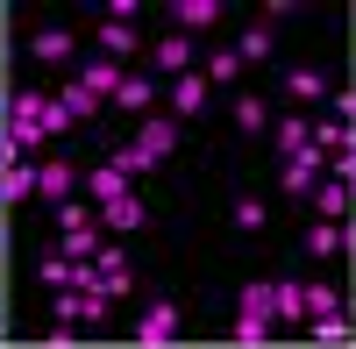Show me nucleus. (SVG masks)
<instances>
[{
  "instance_id": "obj_6",
  "label": "nucleus",
  "mask_w": 356,
  "mask_h": 349,
  "mask_svg": "<svg viewBox=\"0 0 356 349\" xmlns=\"http://www.w3.org/2000/svg\"><path fill=\"white\" fill-rule=\"evenodd\" d=\"M100 228H107V236H129V228H143V200H136V193L100 200Z\"/></svg>"
},
{
  "instance_id": "obj_10",
  "label": "nucleus",
  "mask_w": 356,
  "mask_h": 349,
  "mask_svg": "<svg viewBox=\"0 0 356 349\" xmlns=\"http://www.w3.org/2000/svg\"><path fill=\"white\" fill-rule=\"evenodd\" d=\"M150 93H157V79H150V72H122V86H114V107L143 114V107H150Z\"/></svg>"
},
{
  "instance_id": "obj_24",
  "label": "nucleus",
  "mask_w": 356,
  "mask_h": 349,
  "mask_svg": "<svg viewBox=\"0 0 356 349\" xmlns=\"http://www.w3.org/2000/svg\"><path fill=\"white\" fill-rule=\"evenodd\" d=\"M100 236H107L100 221H93V228H72V236H65V257H93V250H100Z\"/></svg>"
},
{
  "instance_id": "obj_7",
  "label": "nucleus",
  "mask_w": 356,
  "mask_h": 349,
  "mask_svg": "<svg viewBox=\"0 0 356 349\" xmlns=\"http://www.w3.org/2000/svg\"><path fill=\"white\" fill-rule=\"evenodd\" d=\"M171 22H178V36L214 29V22H221V0H171Z\"/></svg>"
},
{
  "instance_id": "obj_4",
  "label": "nucleus",
  "mask_w": 356,
  "mask_h": 349,
  "mask_svg": "<svg viewBox=\"0 0 356 349\" xmlns=\"http://www.w3.org/2000/svg\"><path fill=\"white\" fill-rule=\"evenodd\" d=\"M150 65H157L164 79H186V72H193V36H178V29H171V36L150 50Z\"/></svg>"
},
{
  "instance_id": "obj_32",
  "label": "nucleus",
  "mask_w": 356,
  "mask_h": 349,
  "mask_svg": "<svg viewBox=\"0 0 356 349\" xmlns=\"http://www.w3.org/2000/svg\"><path fill=\"white\" fill-rule=\"evenodd\" d=\"M114 164H122V171H129V179H136V171H150V157H143V150H136V143H129V150H114Z\"/></svg>"
},
{
  "instance_id": "obj_13",
  "label": "nucleus",
  "mask_w": 356,
  "mask_h": 349,
  "mask_svg": "<svg viewBox=\"0 0 356 349\" xmlns=\"http://www.w3.org/2000/svg\"><path fill=\"white\" fill-rule=\"evenodd\" d=\"M349 200H356V193H349L342 179H321V186H314V207H321V221H342V214H349Z\"/></svg>"
},
{
  "instance_id": "obj_2",
  "label": "nucleus",
  "mask_w": 356,
  "mask_h": 349,
  "mask_svg": "<svg viewBox=\"0 0 356 349\" xmlns=\"http://www.w3.org/2000/svg\"><path fill=\"white\" fill-rule=\"evenodd\" d=\"M171 335H178V307L171 300H150L136 314V342H171Z\"/></svg>"
},
{
  "instance_id": "obj_31",
  "label": "nucleus",
  "mask_w": 356,
  "mask_h": 349,
  "mask_svg": "<svg viewBox=\"0 0 356 349\" xmlns=\"http://www.w3.org/2000/svg\"><path fill=\"white\" fill-rule=\"evenodd\" d=\"M235 221H243V228H264V200H235Z\"/></svg>"
},
{
  "instance_id": "obj_20",
  "label": "nucleus",
  "mask_w": 356,
  "mask_h": 349,
  "mask_svg": "<svg viewBox=\"0 0 356 349\" xmlns=\"http://www.w3.org/2000/svg\"><path fill=\"white\" fill-rule=\"evenodd\" d=\"M307 250H314V257H335V250H342V228H335V221H314V228H307Z\"/></svg>"
},
{
  "instance_id": "obj_5",
  "label": "nucleus",
  "mask_w": 356,
  "mask_h": 349,
  "mask_svg": "<svg viewBox=\"0 0 356 349\" xmlns=\"http://www.w3.org/2000/svg\"><path fill=\"white\" fill-rule=\"evenodd\" d=\"M321 171H328V157L307 143L300 157H285V193H314V186H321Z\"/></svg>"
},
{
  "instance_id": "obj_3",
  "label": "nucleus",
  "mask_w": 356,
  "mask_h": 349,
  "mask_svg": "<svg viewBox=\"0 0 356 349\" xmlns=\"http://www.w3.org/2000/svg\"><path fill=\"white\" fill-rule=\"evenodd\" d=\"M79 86H86V93H93V100H114V86H122V65H114V57H86V65H79Z\"/></svg>"
},
{
  "instance_id": "obj_29",
  "label": "nucleus",
  "mask_w": 356,
  "mask_h": 349,
  "mask_svg": "<svg viewBox=\"0 0 356 349\" xmlns=\"http://www.w3.org/2000/svg\"><path fill=\"white\" fill-rule=\"evenodd\" d=\"M235 72H243V65H235V50H221V57H207V72H200V79L214 86V79H235Z\"/></svg>"
},
{
  "instance_id": "obj_26",
  "label": "nucleus",
  "mask_w": 356,
  "mask_h": 349,
  "mask_svg": "<svg viewBox=\"0 0 356 349\" xmlns=\"http://www.w3.org/2000/svg\"><path fill=\"white\" fill-rule=\"evenodd\" d=\"M271 328H278V321H250V314H235V342H243V349L271 342Z\"/></svg>"
},
{
  "instance_id": "obj_14",
  "label": "nucleus",
  "mask_w": 356,
  "mask_h": 349,
  "mask_svg": "<svg viewBox=\"0 0 356 349\" xmlns=\"http://www.w3.org/2000/svg\"><path fill=\"white\" fill-rule=\"evenodd\" d=\"M171 107H178V114H200V107H207V79H200V72L171 79Z\"/></svg>"
},
{
  "instance_id": "obj_21",
  "label": "nucleus",
  "mask_w": 356,
  "mask_h": 349,
  "mask_svg": "<svg viewBox=\"0 0 356 349\" xmlns=\"http://www.w3.org/2000/svg\"><path fill=\"white\" fill-rule=\"evenodd\" d=\"M72 264H79V257H65V250H50L43 264H36V278H43V285H72Z\"/></svg>"
},
{
  "instance_id": "obj_25",
  "label": "nucleus",
  "mask_w": 356,
  "mask_h": 349,
  "mask_svg": "<svg viewBox=\"0 0 356 349\" xmlns=\"http://www.w3.org/2000/svg\"><path fill=\"white\" fill-rule=\"evenodd\" d=\"M314 314H342V293H335V285H307V321H314Z\"/></svg>"
},
{
  "instance_id": "obj_19",
  "label": "nucleus",
  "mask_w": 356,
  "mask_h": 349,
  "mask_svg": "<svg viewBox=\"0 0 356 349\" xmlns=\"http://www.w3.org/2000/svg\"><path fill=\"white\" fill-rule=\"evenodd\" d=\"M50 100H57V107H65V114H72V122H86V114H93V107H100V100H93V93H86V86H79V79L65 86V93H50Z\"/></svg>"
},
{
  "instance_id": "obj_12",
  "label": "nucleus",
  "mask_w": 356,
  "mask_h": 349,
  "mask_svg": "<svg viewBox=\"0 0 356 349\" xmlns=\"http://www.w3.org/2000/svg\"><path fill=\"white\" fill-rule=\"evenodd\" d=\"M129 50H136V22H114V15H107V22H100V57H114V65H122Z\"/></svg>"
},
{
  "instance_id": "obj_30",
  "label": "nucleus",
  "mask_w": 356,
  "mask_h": 349,
  "mask_svg": "<svg viewBox=\"0 0 356 349\" xmlns=\"http://www.w3.org/2000/svg\"><path fill=\"white\" fill-rule=\"evenodd\" d=\"M235 129H264V100H243V107H235Z\"/></svg>"
},
{
  "instance_id": "obj_11",
  "label": "nucleus",
  "mask_w": 356,
  "mask_h": 349,
  "mask_svg": "<svg viewBox=\"0 0 356 349\" xmlns=\"http://www.w3.org/2000/svg\"><path fill=\"white\" fill-rule=\"evenodd\" d=\"M136 150L150 157V164H157V157H171V150H178V122H143V136H136Z\"/></svg>"
},
{
  "instance_id": "obj_28",
  "label": "nucleus",
  "mask_w": 356,
  "mask_h": 349,
  "mask_svg": "<svg viewBox=\"0 0 356 349\" xmlns=\"http://www.w3.org/2000/svg\"><path fill=\"white\" fill-rule=\"evenodd\" d=\"M314 335H321V342H342V335H349V314H314Z\"/></svg>"
},
{
  "instance_id": "obj_27",
  "label": "nucleus",
  "mask_w": 356,
  "mask_h": 349,
  "mask_svg": "<svg viewBox=\"0 0 356 349\" xmlns=\"http://www.w3.org/2000/svg\"><path fill=\"white\" fill-rule=\"evenodd\" d=\"M100 214H86V207H72V200H65V207H57V236H72V228H93Z\"/></svg>"
},
{
  "instance_id": "obj_18",
  "label": "nucleus",
  "mask_w": 356,
  "mask_h": 349,
  "mask_svg": "<svg viewBox=\"0 0 356 349\" xmlns=\"http://www.w3.org/2000/svg\"><path fill=\"white\" fill-rule=\"evenodd\" d=\"M285 86H292V100H321V93H328V79H321L314 65H300V72H285Z\"/></svg>"
},
{
  "instance_id": "obj_16",
  "label": "nucleus",
  "mask_w": 356,
  "mask_h": 349,
  "mask_svg": "<svg viewBox=\"0 0 356 349\" xmlns=\"http://www.w3.org/2000/svg\"><path fill=\"white\" fill-rule=\"evenodd\" d=\"M86 186H93V200H122V193H129V171H122V164L107 157V164L93 171V179H86Z\"/></svg>"
},
{
  "instance_id": "obj_23",
  "label": "nucleus",
  "mask_w": 356,
  "mask_h": 349,
  "mask_svg": "<svg viewBox=\"0 0 356 349\" xmlns=\"http://www.w3.org/2000/svg\"><path fill=\"white\" fill-rule=\"evenodd\" d=\"M307 143H314V129H307V122H278V150H285V157H300Z\"/></svg>"
},
{
  "instance_id": "obj_22",
  "label": "nucleus",
  "mask_w": 356,
  "mask_h": 349,
  "mask_svg": "<svg viewBox=\"0 0 356 349\" xmlns=\"http://www.w3.org/2000/svg\"><path fill=\"white\" fill-rule=\"evenodd\" d=\"M342 143H349V122H314V150L321 157H335Z\"/></svg>"
},
{
  "instance_id": "obj_9",
  "label": "nucleus",
  "mask_w": 356,
  "mask_h": 349,
  "mask_svg": "<svg viewBox=\"0 0 356 349\" xmlns=\"http://www.w3.org/2000/svg\"><path fill=\"white\" fill-rule=\"evenodd\" d=\"M29 193H36V164H29V157H8V164H0V200L15 207V200H29Z\"/></svg>"
},
{
  "instance_id": "obj_1",
  "label": "nucleus",
  "mask_w": 356,
  "mask_h": 349,
  "mask_svg": "<svg viewBox=\"0 0 356 349\" xmlns=\"http://www.w3.org/2000/svg\"><path fill=\"white\" fill-rule=\"evenodd\" d=\"M72 186H79V171H72L65 157H36V193L50 200V207H65V200H72Z\"/></svg>"
},
{
  "instance_id": "obj_33",
  "label": "nucleus",
  "mask_w": 356,
  "mask_h": 349,
  "mask_svg": "<svg viewBox=\"0 0 356 349\" xmlns=\"http://www.w3.org/2000/svg\"><path fill=\"white\" fill-rule=\"evenodd\" d=\"M349 193H356V171H349Z\"/></svg>"
},
{
  "instance_id": "obj_17",
  "label": "nucleus",
  "mask_w": 356,
  "mask_h": 349,
  "mask_svg": "<svg viewBox=\"0 0 356 349\" xmlns=\"http://www.w3.org/2000/svg\"><path fill=\"white\" fill-rule=\"evenodd\" d=\"M235 314H250V321H271V285H243V293H235Z\"/></svg>"
},
{
  "instance_id": "obj_15",
  "label": "nucleus",
  "mask_w": 356,
  "mask_h": 349,
  "mask_svg": "<svg viewBox=\"0 0 356 349\" xmlns=\"http://www.w3.org/2000/svg\"><path fill=\"white\" fill-rule=\"evenodd\" d=\"M29 50H36L43 65H57V57H72V29H36V36H29Z\"/></svg>"
},
{
  "instance_id": "obj_8",
  "label": "nucleus",
  "mask_w": 356,
  "mask_h": 349,
  "mask_svg": "<svg viewBox=\"0 0 356 349\" xmlns=\"http://www.w3.org/2000/svg\"><path fill=\"white\" fill-rule=\"evenodd\" d=\"M271 321H278V328L307 321V285H292V278H285V285H271Z\"/></svg>"
}]
</instances>
